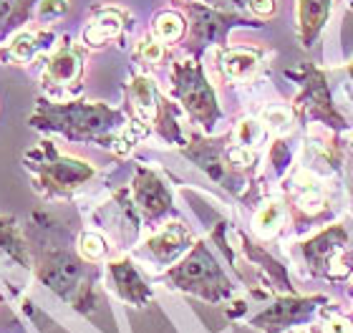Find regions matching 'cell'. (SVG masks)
<instances>
[{"label":"cell","instance_id":"26","mask_svg":"<svg viewBox=\"0 0 353 333\" xmlns=\"http://www.w3.org/2000/svg\"><path fill=\"white\" fill-rule=\"evenodd\" d=\"M232 141L240 144V147H248V149H260L265 139H268V129L260 119H243L240 124L232 129Z\"/></svg>","mask_w":353,"mask_h":333},{"label":"cell","instance_id":"30","mask_svg":"<svg viewBox=\"0 0 353 333\" xmlns=\"http://www.w3.org/2000/svg\"><path fill=\"white\" fill-rule=\"evenodd\" d=\"M240 10H248L258 21H270L278 13V0H240Z\"/></svg>","mask_w":353,"mask_h":333},{"label":"cell","instance_id":"29","mask_svg":"<svg viewBox=\"0 0 353 333\" xmlns=\"http://www.w3.org/2000/svg\"><path fill=\"white\" fill-rule=\"evenodd\" d=\"M290 162H293V149L283 137L270 141V164H272V174L278 179L285 177V172L290 170Z\"/></svg>","mask_w":353,"mask_h":333},{"label":"cell","instance_id":"35","mask_svg":"<svg viewBox=\"0 0 353 333\" xmlns=\"http://www.w3.org/2000/svg\"><path fill=\"white\" fill-rule=\"evenodd\" d=\"M290 333H308V331H290Z\"/></svg>","mask_w":353,"mask_h":333},{"label":"cell","instance_id":"28","mask_svg":"<svg viewBox=\"0 0 353 333\" xmlns=\"http://www.w3.org/2000/svg\"><path fill=\"white\" fill-rule=\"evenodd\" d=\"M134 59L144 63V66H159L167 59V46L162 41H157L154 36L141 38L139 43L134 46Z\"/></svg>","mask_w":353,"mask_h":333},{"label":"cell","instance_id":"33","mask_svg":"<svg viewBox=\"0 0 353 333\" xmlns=\"http://www.w3.org/2000/svg\"><path fill=\"white\" fill-rule=\"evenodd\" d=\"M346 76H348V83H346V89H348V97L353 99V61L346 66Z\"/></svg>","mask_w":353,"mask_h":333},{"label":"cell","instance_id":"2","mask_svg":"<svg viewBox=\"0 0 353 333\" xmlns=\"http://www.w3.org/2000/svg\"><path fill=\"white\" fill-rule=\"evenodd\" d=\"M28 126L43 134H61L76 144H96L111 149L117 154H126L134 147V141L141 139V134L134 129L124 109H114L103 101H86V99L51 101L38 97Z\"/></svg>","mask_w":353,"mask_h":333},{"label":"cell","instance_id":"8","mask_svg":"<svg viewBox=\"0 0 353 333\" xmlns=\"http://www.w3.org/2000/svg\"><path fill=\"white\" fill-rule=\"evenodd\" d=\"M170 94L202 132L212 134L214 126L222 121V106L217 101V91L207 79V71L199 59L172 61Z\"/></svg>","mask_w":353,"mask_h":333},{"label":"cell","instance_id":"11","mask_svg":"<svg viewBox=\"0 0 353 333\" xmlns=\"http://www.w3.org/2000/svg\"><path fill=\"white\" fill-rule=\"evenodd\" d=\"M331 303V298L323 293L316 296H298V293H275L268 298V305L255 316H250V328L260 333H290L295 328L308 326L318 319L323 305Z\"/></svg>","mask_w":353,"mask_h":333},{"label":"cell","instance_id":"10","mask_svg":"<svg viewBox=\"0 0 353 333\" xmlns=\"http://www.w3.org/2000/svg\"><path fill=\"white\" fill-rule=\"evenodd\" d=\"M348 243H351V235L341 222H328L316 235L298 243V252H301L308 275L331 283L346 281L351 275V265L346 260Z\"/></svg>","mask_w":353,"mask_h":333},{"label":"cell","instance_id":"17","mask_svg":"<svg viewBox=\"0 0 353 333\" xmlns=\"http://www.w3.org/2000/svg\"><path fill=\"white\" fill-rule=\"evenodd\" d=\"M59 43V36L51 28L15 30L6 43L0 46V61L8 66H26L30 61L51 53Z\"/></svg>","mask_w":353,"mask_h":333},{"label":"cell","instance_id":"24","mask_svg":"<svg viewBox=\"0 0 353 333\" xmlns=\"http://www.w3.org/2000/svg\"><path fill=\"white\" fill-rule=\"evenodd\" d=\"M187 30H190V21H187L179 10H159V13L152 18L149 36H154L157 41H162L164 46H176L187 38Z\"/></svg>","mask_w":353,"mask_h":333},{"label":"cell","instance_id":"4","mask_svg":"<svg viewBox=\"0 0 353 333\" xmlns=\"http://www.w3.org/2000/svg\"><path fill=\"white\" fill-rule=\"evenodd\" d=\"M124 111L132 119L134 129L144 134L154 132L164 144L182 149L187 134L179 124V109L167 94L159 91L157 81L147 74H134L124 86Z\"/></svg>","mask_w":353,"mask_h":333},{"label":"cell","instance_id":"19","mask_svg":"<svg viewBox=\"0 0 353 333\" xmlns=\"http://www.w3.org/2000/svg\"><path fill=\"white\" fill-rule=\"evenodd\" d=\"M333 13V0H295V36L308 51L323 33Z\"/></svg>","mask_w":353,"mask_h":333},{"label":"cell","instance_id":"14","mask_svg":"<svg viewBox=\"0 0 353 333\" xmlns=\"http://www.w3.org/2000/svg\"><path fill=\"white\" fill-rule=\"evenodd\" d=\"M283 190H285V205L295 230L321 225V222H333L331 200H328L323 185H318L310 172L290 174Z\"/></svg>","mask_w":353,"mask_h":333},{"label":"cell","instance_id":"15","mask_svg":"<svg viewBox=\"0 0 353 333\" xmlns=\"http://www.w3.org/2000/svg\"><path fill=\"white\" fill-rule=\"evenodd\" d=\"M194 245V235L192 230L184 225V222L174 220V222H164L152 232V235L144 240V243L134 250V258L147 260L149 265L154 268H167L174 265L176 260H182L190 248Z\"/></svg>","mask_w":353,"mask_h":333},{"label":"cell","instance_id":"3","mask_svg":"<svg viewBox=\"0 0 353 333\" xmlns=\"http://www.w3.org/2000/svg\"><path fill=\"white\" fill-rule=\"evenodd\" d=\"M159 283L170 290L194 296L210 305L228 303L235 298V283L207 240H194L190 252L174 265L159 273Z\"/></svg>","mask_w":353,"mask_h":333},{"label":"cell","instance_id":"18","mask_svg":"<svg viewBox=\"0 0 353 333\" xmlns=\"http://www.w3.org/2000/svg\"><path fill=\"white\" fill-rule=\"evenodd\" d=\"M132 23V13L117 6H94L88 10V23L81 33V41L88 51L103 48L111 41H119Z\"/></svg>","mask_w":353,"mask_h":333},{"label":"cell","instance_id":"32","mask_svg":"<svg viewBox=\"0 0 353 333\" xmlns=\"http://www.w3.org/2000/svg\"><path fill=\"white\" fill-rule=\"evenodd\" d=\"M214 8H225V10H240V0H205Z\"/></svg>","mask_w":353,"mask_h":333},{"label":"cell","instance_id":"9","mask_svg":"<svg viewBox=\"0 0 353 333\" xmlns=\"http://www.w3.org/2000/svg\"><path fill=\"white\" fill-rule=\"evenodd\" d=\"M184 13L190 21V30H187V51L192 53V59L205 56L207 48H225L228 46V36L235 28H258L263 23L258 18L245 15L240 10H225V8H214L210 3H194L187 0L184 3Z\"/></svg>","mask_w":353,"mask_h":333},{"label":"cell","instance_id":"16","mask_svg":"<svg viewBox=\"0 0 353 333\" xmlns=\"http://www.w3.org/2000/svg\"><path fill=\"white\" fill-rule=\"evenodd\" d=\"M106 281H109V288L117 293V298H121L132 308H144L154 298L152 283L141 275L134 258L109 260L106 263Z\"/></svg>","mask_w":353,"mask_h":333},{"label":"cell","instance_id":"5","mask_svg":"<svg viewBox=\"0 0 353 333\" xmlns=\"http://www.w3.org/2000/svg\"><path fill=\"white\" fill-rule=\"evenodd\" d=\"M23 170L33 174V185L43 200H68L96 177L94 164L59 152L51 139L38 141L23 154Z\"/></svg>","mask_w":353,"mask_h":333},{"label":"cell","instance_id":"21","mask_svg":"<svg viewBox=\"0 0 353 333\" xmlns=\"http://www.w3.org/2000/svg\"><path fill=\"white\" fill-rule=\"evenodd\" d=\"M0 250L6 252V258H10L15 265L30 268V250L28 240L23 232V225H18L13 215H0Z\"/></svg>","mask_w":353,"mask_h":333},{"label":"cell","instance_id":"6","mask_svg":"<svg viewBox=\"0 0 353 333\" xmlns=\"http://www.w3.org/2000/svg\"><path fill=\"white\" fill-rule=\"evenodd\" d=\"M285 79L298 83V94L290 101L293 117L303 126L321 124L333 134H343L348 129L346 117L333 101V91L328 76L313 63H298L295 68H285Z\"/></svg>","mask_w":353,"mask_h":333},{"label":"cell","instance_id":"34","mask_svg":"<svg viewBox=\"0 0 353 333\" xmlns=\"http://www.w3.org/2000/svg\"><path fill=\"white\" fill-rule=\"evenodd\" d=\"M351 149H353V141H351ZM346 182H348V194H351V200H353V159H351V164H348V177H346Z\"/></svg>","mask_w":353,"mask_h":333},{"label":"cell","instance_id":"31","mask_svg":"<svg viewBox=\"0 0 353 333\" xmlns=\"http://www.w3.org/2000/svg\"><path fill=\"white\" fill-rule=\"evenodd\" d=\"M68 13V0H38L36 18L41 23L46 21H59Z\"/></svg>","mask_w":353,"mask_h":333},{"label":"cell","instance_id":"1","mask_svg":"<svg viewBox=\"0 0 353 333\" xmlns=\"http://www.w3.org/2000/svg\"><path fill=\"white\" fill-rule=\"evenodd\" d=\"M30 263L38 283L59 296L76 313L94 319L103 308V296L99 290V268L81 258L71 230L56 217L36 210L26 222Z\"/></svg>","mask_w":353,"mask_h":333},{"label":"cell","instance_id":"13","mask_svg":"<svg viewBox=\"0 0 353 333\" xmlns=\"http://www.w3.org/2000/svg\"><path fill=\"white\" fill-rule=\"evenodd\" d=\"M129 194H132L134 208H137L141 222L147 228L157 230L159 225H164V222L170 220V217L176 215L174 194H172L170 185L152 167H144V164L134 167Z\"/></svg>","mask_w":353,"mask_h":333},{"label":"cell","instance_id":"25","mask_svg":"<svg viewBox=\"0 0 353 333\" xmlns=\"http://www.w3.org/2000/svg\"><path fill=\"white\" fill-rule=\"evenodd\" d=\"M76 248H79L83 260H88V263L96 265V263L106 260L111 245L99 230H83V232H79V237H76Z\"/></svg>","mask_w":353,"mask_h":333},{"label":"cell","instance_id":"20","mask_svg":"<svg viewBox=\"0 0 353 333\" xmlns=\"http://www.w3.org/2000/svg\"><path fill=\"white\" fill-rule=\"evenodd\" d=\"M265 51L263 48H252V46H225L217 48V68L225 81L243 83L248 81L263 63Z\"/></svg>","mask_w":353,"mask_h":333},{"label":"cell","instance_id":"27","mask_svg":"<svg viewBox=\"0 0 353 333\" xmlns=\"http://www.w3.org/2000/svg\"><path fill=\"white\" fill-rule=\"evenodd\" d=\"M318 326H321V333H353V319H348L346 313H341L336 305L328 303L318 313Z\"/></svg>","mask_w":353,"mask_h":333},{"label":"cell","instance_id":"7","mask_svg":"<svg viewBox=\"0 0 353 333\" xmlns=\"http://www.w3.org/2000/svg\"><path fill=\"white\" fill-rule=\"evenodd\" d=\"M230 141H232V134H225V137L190 134V137H187V144H184L179 152H182L184 159H190L197 170L205 172L214 185H220L222 190H228L235 200L255 208L252 202H258V200L250 194L252 185H255V177L240 172L235 164H232V159H230Z\"/></svg>","mask_w":353,"mask_h":333},{"label":"cell","instance_id":"22","mask_svg":"<svg viewBox=\"0 0 353 333\" xmlns=\"http://www.w3.org/2000/svg\"><path fill=\"white\" fill-rule=\"evenodd\" d=\"M283 225H285V202L265 197L252 215V237L272 240L283 232Z\"/></svg>","mask_w":353,"mask_h":333},{"label":"cell","instance_id":"23","mask_svg":"<svg viewBox=\"0 0 353 333\" xmlns=\"http://www.w3.org/2000/svg\"><path fill=\"white\" fill-rule=\"evenodd\" d=\"M36 6L38 0H0V46L30 21Z\"/></svg>","mask_w":353,"mask_h":333},{"label":"cell","instance_id":"12","mask_svg":"<svg viewBox=\"0 0 353 333\" xmlns=\"http://www.w3.org/2000/svg\"><path fill=\"white\" fill-rule=\"evenodd\" d=\"M86 46L74 43L71 36H61L43 61V91L51 97H79L83 91V71H86Z\"/></svg>","mask_w":353,"mask_h":333}]
</instances>
